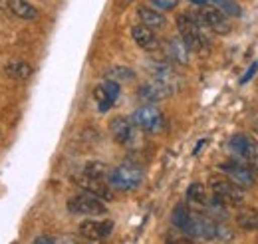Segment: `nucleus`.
Wrapping results in <instances>:
<instances>
[{
  "mask_svg": "<svg viewBox=\"0 0 258 244\" xmlns=\"http://www.w3.org/2000/svg\"><path fill=\"white\" fill-rule=\"evenodd\" d=\"M143 181V169L135 163H121L115 169L109 171L107 183L111 189L117 191H133Z\"/></svg>",
  "mask_w": 258,
  "mask_h": 244,
  "instance_id": "f257e3e1",
  "label": "nucleus"
},
{
  "mask_svg": "<svg viewBox=\"0 0 258 244\" xmlns=\"http://www.w3.org/2000/svg\"><path fill=\"white\" fill-rule=\"evenodd\" d=\"M209 187L213 195H217L225 205H242L244 201V189L236 185L226 175H211L209 177Z\"/></svg>",
  "mask_w": 258,
  "mask_h": 244,
  "instance_id": "f03ea898",
  "label": "nucleus"
},
{
  "mask_svg": "<svg viewBox=\"0 0 258 244\" xmlns=\"http://www.w3.org/2000/svg\"><path fill=\"white\" fill-rule=\"evenodd\" d=\"M177 30H179V36L183 38V42L187 44V48L191 52H203L205 46H207V40L203 36V28L197 24L191 14H181L177 16Z\"/></svg>",
  "mask_w": 258,
  "mask_h": 244,
  "instance_id": "7ed1b4c3",
  "label": "nucleus"
},
{
  "mask_svg": "<svg viewBox=\"0 0 258 244\" xmlns=\"http://www.w3.org/2000/svg\"><path fill=\"white\" fill-rule=\"evenodd\" d=\"M131 119L135 123V127H139L145 133H159L165 127V117H163L161 109L157 105H151V103L135 109Z\"/></svg>",
  "mask_w": 258,
  "mask_h": 244,
  "instance_id": "20e7f679",
  "label": "nucleus"
},
{
  "mask_svg": "<svg viewBox=\"0 0 258 244\" xmlns=\"http://www.w3.org/2000/svg\"><path fill=\"white\" fill-rule=\"evenodd\" d=\"M68 211L72 214H84V216H97V214L107 213V207L101 203V199L90 193L76 195L68 201Z\"/></svg>",
  "mask_w": 258,
  "mask_h": 244,
  "instance_id": "39448f33",
  "label": "nucleus"
},
{
  "mask_svg": "<svg viewBox=\"0 0 258 244\" xmlns=\"http://www.w3.org/2000/svg\"><path fill=\"white\" fill-rule=\"evenodd\" d=\"M193 18L197 20V24L201 28H209V30H213L215 34H221V36H225V34H228V32L232 30L230 20L226 18L225 12L219 10V8H203V10H199L195 14Z\"/></svg>",
  "mask_w": 258,
  "mask_h": 244,
  "instance_id": "423d86ee",
  "label": "nucleus"
},
{
  "mask_svg": "<svg viewBox=\"0 0 258 244\" xmlns=\"http://www.w3.org/2000/svg\"><path fill=\"white\" fill-rule=\"evenodd\" d=\"M221 169H223V173L226 177H230L234 183L240 185L242 189H250L256 181L252 169L240 159H228L225 163H221Z\"/></svg>",
  "mask_w": 258,
  "mask_h": 244,
  "instance_id": "0eeeda50",
  "label": "nucleus"
},
{
  "mask_svg": "<svg viewBox=\"0 0 258 244\" xmlns=\"http://www.w3.org/2000/svg\"><path fill=\"white\" fill-rule=\"evenodd\" d=\"M74 181H76V185H78L82 191H86V193H90V195H96L101 201H111V199H113L111 187L105 185L103 179H96V177H90V175L82 173V175L74 177Z\"/></svg>",
  "mask_w": 258,
  "mask_h": 244,
  "instance_id": "6e6552de",
  "label": "nucleus"
},
{
  "mask_svg": "<svg viewBox=\"0 0 258 244\" xmlns=\"http://www.w3.org/2000/svg\"><path fill=\"white\" fill-rule=\"evenodd\" d=\"M228 147L234 151V155H236L240 161H244L246 165L258 159V143L254 139L246 137V135H234V137L230 139Z\"/></svg>",
  "mask_w": 258,
  "mask_h": 244,
  "instance_id": "1a4fd4ad",
  "label": "nucleus"
},
{
  "mask_svg": "<svg viewBox=\"0 0 258 244\" xmlns=\"http://www.w3.org/2000/svg\"><path fill=\"white\" fill-rule=\"evenodd\" d=\"M80 234L90 238V240H103L113 232V220H84L80 224Z\"/></svg>",
  "mask_w": 258,
  "mask_h": 244,
  "instance_id": "9d476101",
  "label": "nucleus"
},
{
  "mask_svg": "<svg viewBox=\"0 0 258 244\" xmlns=\"http://www.w3.org/2000/svg\"><path fill=\"white\" fill-rule=\"evenodd\" d=\"M173 90V86H169L167 82H161V80H151V82H145L141 88H139V92L137 95L143 99V101H147V103H155V101H161L165 99L169 93Z\"/></svg>",
  "mask_w": 258,
  "mask_h": 244,
  "instance_id": "9b49d317",
  "label": "nucleus"
},
{
  "mask_svg": "<svg viewBox=\"0 0 258 244\" xmlns=\"http://www.w3.org/2000/svg\"><path fill=\"white\" fill-rule=\"evenodd\" d=\"M109 131L119 145H129L135 139V123L127 117H113L109 123Z\"/></svg>",
  "mask_w": 258,
  "mask_h": 244,
  "instance_id": "f8f14e48",
  "label": "nucleus"
},
{
  "mask_svg": "<svg viewBox=\"0 0 258 244\" xmlns=\"http://www.w3.org/2000/svg\"><path fill=\"white\" fill-rule=\"evenodd\" d=\"M131 36H133V42H135L139 48L147 50V52H155V50L159 48V38L155 36V30L149 28V26H145V24L133 26V28H131Z\"/></svg>",
  "mask_w": 258,
  "mask_h": 244,
  "instance_id": "ddd939ff",
  "label": "nucleus"
},
{
  "mask_svg": "<svg viewBox=\"0 0 258 244\" xmlns=\"http://www.w3.org/2000/svg\"><path fill=\"white\" fill-rule=\"evenodd\" d=\"M137 16H139V20L145 24V26H149V28H153V30H161L167 26V18L161 14V10H157V8H149V6H139L137 8Z\"/></svg>",
  "mask_w": 258,
  "mask_h": 244,
  "instance_id": "4468645a",
  "label": "nucleus"
},
{
  "mask_svg": "<svg viewBox=\"0 0 258 244\" xmlns=\"http://www.w3.org/2000/svg\"><path fill=\"white\" fill-rule=\"evenodd\" d=\"M165 50H167V56L171 60L179 62V64H187L189 62V48L187 44L183 42V38H169L167 44H165Z\"/></svg>",
  "mask_w": 258,
  "mask_h": 244,
  "instance_id": "2eb2a0df",
  "label": "nucleus"
},
{
  "mask_svg": "<svg viewBox=\"0 0 258 244\" xmlns=\"http://www.w3.org/2000/svg\"><path fill=\"white\" fill-rule=\"evenodd\" d=\"M8 10L22 20H36L40 16L38 8L30 4L28 0H8Z\"/></svg>",
  "mask_w": 258,
  "mask_h": 244,
  "instance_id": "dca6fc26",
  "label": "nucleus"
},
{
  "mask_svg": "<svg viewBox=\"0 0 258 244\" xmlns=\"http://www.w3.org/2000/svg\"><path fill=\"white\" fill-rule=\"evenodd\" d=\"M4 72L12 80H28L34 74V68L24 60H12L4 66Z\"/></svg>",
  "mask_w": 258,
  "mask_h": 244,
  "instance_id": "f3484780",
  "label": "nucleus"
},
{
  "mask_svg": "<svg viewBox=\"0 0 258 244\" xmlns=\"http://www.w3.org/2000/svg\"><path fill=\"white\" fill-rule=\"evenodd\" d=\"M191 218H193V213L189 211V207L185 203H179L175 209H173V214H171V220L173 224L181 230V232H187L189 224H191Z\"/></svg>",
  "mask_w": 258,
  "mask_h": 244,
  "instance_id": "a211bd4d",
  "label": "nucleus"
},
{
  "mask_svg": "<svg viewBox=\"0 0 258 244\" xmlns=\"http://www.w3.org/2000/svg\"><path fill=\"white\" fill-rule=\"evenodd\" d=\"M236 224L242 230H250V232L258 230V211H254V209L240 211V213L236 214Z\"/></svg>",
  "mask_w": 258,
  "mask_h": 244,
  "instance_id": "6ab92c4d",
  "label": "nucleus"
},
{
  "mask_svg": "<svg viewBox=\"0 0 258 244\" xmlns=\"http://www.w3.org/2000/svg\"><path fill=\"white\" fill-rule=\"evenodd\" d=\"M187 199L195 203V205H207L209 199H207V189L205 185L201 183H193L189 189H187Z\"/></svg>",
  "mask_w": 258,
  "mask_h": 244,
  "instance_id": "aec40b11",
  "label": "nucleus"
},
{
  "mask_svg": "<svg viewBox=\"0 0 258 244\" xmlns=\"http://www.w3.org/2000/svg\"><path fill=\"white\" fill-rule=\"evenodd\" d=\"M209 4H213V6L219 8V10H223L226 16H234V18H238V16L242 14L240 6H238L234 0H209Z\"/></svg>",
  "mask_w": 258,
  "mask_h": 244,
  "instance_id": "412c9836",
  "label": "nucleus"
},
{
  "mask_svg": "<svg viewBox=\"0 0 258 244\" xmlns=\"http://www.w3.org/2000/svg\"><path fill=\"white\" fill-rule=\"evenodd\" d=\"M84 173L90 175V177H96V179H105L109 175L107 173V167L103 163H88L86 169H84Z\"/></svg>",
  "mask_w": 258,
  "mask_h": 244,
  "instance_id": "4be33fe9",
  "label": "nucleus"
},
{
  "mask_svg": "<svg viewBox=\"0 0 258 244\" xmlns=\"http://www.w3.org/2000/svg\"><path fill=\"white\" fill-rule=\"evenodd\" d=\"M109 80H115V82H119V80H133L135 78V74H133V70H129V68H113V70H109Z\"/></svg>",
  "mask_w": 258,
  "mask_h": 244,
  "instance_id": "5701e85b",
  "label": "nucleus"
},
{
  "mask_svg": "<svg viewBox=\"0 0 258 244\" xmlns=\"http://www.w3.org/2000/svg\"><path fill=\"white\" fill-rule=\"evenodd\" d=\"M149 4L153 6V8H157V10H173V8H177V4H179V0H149Z\"/></svg>",
  "mask_w": 258,
  "mask_h": 244,
  "instance_id": "b1692460",
  "label": "nucleus"
},
{
  "mask_svg": "<svg viewBox=\"0 0 258 244\" xmlns=\"http://www.w3.org/2000/svg\"><path fill=\"white\" fill-rule=\"evenodd\" d=\"M256 72H258V62H252V66H250V68L246 70V74L240 78V84H242V86H244V84H248V80H252Z\"/></svg>",
  "mask_w": 258,
  "mask_h": 244,
  "instance_id": "393cba45",
  "label": "nucleus"
},
{
  "mask_svg": "<svg viewBox=\"0 0 258 244\" xmlns=\"http://www.w3.org/2000/svg\"><path fill=\"white\" fill-rule=\"evenodd\" d=\"M34 242L36 244H54L56 242V238H52V236H38Z\"/></svg>",
  "mask_w": 258,
  "mask_h": 244,
  "instance_id": "a878e982",
  "label": "nucleus"
},
{
  "mask_svg": "<svg viewBox=\"0 0 258 244\" xmlns=\"http://www.w3.org/2000/svg\"><path fill=\"white\" fill-rule=\"evenodd\" d=\"M195 4H199V6H205V4H209V0H191Z\"/></svg>",
  "mask_w": 258,
  "mask_h": 244,
  "instance_id": "bb28decb",
  "label": "nucleus"
},
{
  "mask_svg": "<svg viewBox=\"0 0 258 244\" xmlns=\"http://www.w3.org/2000/svg\"><path fill=\"white\" fill-rule=\"evenodd\" d=\"M203 145H205V141H199V143H197V147H195V155H197V153H199V149H201V147H203Z\"/></svg>",
  "mask_w": 258,
  "mask_h": 244,
  "instance_id": "cd10ccee",
  "label": "nucleus"
}]
</instances>
